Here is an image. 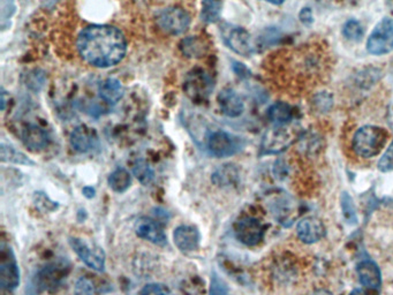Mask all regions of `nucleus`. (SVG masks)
<instances>
[{
	"mask_svg": "<svg viewBox=\"0 0 393 295\" xmlns=\"http://www.w3.org/2000/svg\"><path fill=\"white\" fill-rule=\"evenodd\" d=\"M76 46L81 58L97 68L116 66L127 53L124 34L116 27L107 25L89 26L83 29Z\"/></svg>",
	"mask_w": 393,
	"mask_h": 295,
	"instance_id": "obj_1",
	"label": "nucleus"
},
{
	"mask_svg": "<svg viewBox=\"0 0 393 295\" xmlns=\"http://www.w3.org/2000/svg\"><path fill=\"white\" fill-rule=\"evenodd\" d=\"M387 129L380 126L367 125L358 129L353 137V150L356 155L363 158H372L377 156L383 150L387 143Z\"/></svg>",
	"mask_w": 393,
	"mask_h": 295,
	"instance_id": "obj_2",
	"label": "nucleus"
},
{
	"mask_svg": "<svg viewBox=\"0 0 393 295\" xmlns=\"http://www.w3.org/2000/svg\"><path fill=\"white\" fill-rule=\"evenodd\" d=\"M214 79L203 68H194L183 81V91L190 101L197 104L207 102L214 91Z\"/></svg>",
	"mask_w": 393,
	"mask_h": 295,
	"instance_id": "obj_3",
	"label": "nucleus"
},
{
	"mask_svg": "<svg viewBox=\"0 0 393 295\" xmlns=\"http://www.w3.org/2000/svg\"><path fill=\"white\" fill-rule=\"evenodd\" d=\"M367 50L374 56H384L393 51V19L384 18L377 23L367 41Z\"/></svg>",
	"mask_w": 393,
	"mask_h": 295,
	"instance_id": "obj_4",
	"label": "nucleus"
},
{
	"mask_svg": "<svg viewBox=\"0 0 393 295\" xmlns=\"http://www.w3.org/2000/svg\"><path fill=\"white\" fill-rule=\"evenodd\" d=\"M221 39L225 44L242 57H250L254 53L252 36L245 28L239 26L224 23L221 27Z\"/></svg>",
	"mask_w": 393,
	"mask_h": 295,
	"instance_id": "obj_5",
	"label": "nucleus"
},
{
	"mask_svg": "<svg viewBox=\"0 0 393 295\" xmlns=\"http://www.w3.org/2000/svg\"><path fill=\"white\" fill-rule=\"evenodd\" d=\"M244 146V140L224 131H216L208 137V149L219 158L231 157L238 153Z\"/></svg>",
	"mask_w": 393,
	"mask_h": 295,
	"instance_id": "obj_6",
	"label": "nucleus"
},
{
	"mask_svg": "<svg viewBox=\"0 0 393 295\" xmlns=\"http://www.w3.org/2000/svg\"><path fill=\"white\" fill-rule=\"evenodd\" d=\"M0 285L6 291H14L20 285V269L10 246L5 243L0 248Z\"/></svg>",
	"mask_w": 393,
	"mask_h": 295,
	"instance_id": "obj_7",
	"label": "nucleus"
},
{
	"mask_svg": "<svg viewBox=\"0 0 393 295\" xmlns=\"http://www.w3.org/2000/svg\"><path fill=\"white\" fill-rule=\"evenodd\" d=\"M157 25L169 35H183L190 28V17L183 8H165L157 17Z\"/></svg>",
	"mask_w": 393,
	"mask_h": 295,
	"instance_id": "obj_8",
	"label": "nucleus"
},
{
	"mask_svg": "<svg viewBox=\"0 0 393 295\" xmlns=\"http://www.w3.org/2000/svg\"><path fill=\"white\" fill-rule=\"evenodd\" d=\"M68 242L83 263L98 272L105 270V254L102 248L95 245L91 246L81 238H69Z\"/></svg>",
	"mask_w": 393,
	"mask_h": 295,
	"instance_id": "obj_9",
	"label": "nucleus"
},
{
	"mask_svg": "<svg viewBox=\"0 0 393 295\" xmlns=\"http://www.w3.org/2000/svg\"><path fill=\"white\" fill-rule=\"evenodd\" d=\"M235 233L237 239L246 246H257L264 238L266 226L254 217H244L235 224Z\"/></svg>",
	"mask_w": 393,
	"mask_h": 295,
	"instance_id": "obj_10",
	"label": "nucleus"
},
{
	"mask_svg": "<svg viewBox=\"0 0 393 295\" xmlns=\"http://www.w3.org/2000/svg\"><path fill=\"white\" fill-rule=\"evenodd\" d=\"M293 141V134L286 126H276L266 132L262 141V153H280Z\"/></svg>",
	"mask_w": 393,
	"mask_h": 295,
	"instance_id": "obj_11",
	"label": "nucleus"
},
{
	"mask_svg": "<svg viewBox=\"0 0 393 295\" xmlns=\"http://www.w3.org/2000/svg\"><path fill=\"white\" fill-rule=\"evenodd\" d=\"M71 146L80 153H91L100 146V140L95 129L89 126H77L71 134Z\"/></svg>",
	"mask_w": 393,
	"mask_h": 295,
	"instance_id": "obj_12",
	"label": "nucleus"
},
{
	"mask_svg": "<svg viewBox=\"0 0 393 295\" xmlns=\"http://www.w3.org/2000/svg\"><path fill=\"white\" fill-rule=\"evenodd\" d=\"M135 233L138 238L147 240L149 242L157 245V246H165L167 243V238L163 231L162 226L152 218L142 217L135 224Z\"/></svg>",
	"mask_w": 393,
	"mask_h": 295,
	"instance_id": "obj_13",
	"label": "nucleus"
},
{
	"mask_svg": "<svg viewBox=\"0 0 393 295\" xmlns=\"http://www.w3.org/2000/svg\"><path fill=\"white\" fill-rule=\"evenodd\" d=\"M298 238L302 242L311 245L325 238L327 229L321 219L318 217H306L301 219L297 226Z\"/></svg>",
	"mask_w": 393,
	"mask_h": 295,
	"instance_id": "obj_14",
	"label": "nucleus"
},
{
	"mask_svg": "<svg viewBox=\"0 0 393 295\" xmlns=\"http://www.w3.org/2000/svg\"><path fill=\"white\" fill-rule=\"evenodd\" d=\"M173 240L178 249L190 253L200 247L201 233L195 226H178L173 233Z\"/></svg>",
	"mask_w": 393,
	"mask_h": 295,
	"instance_id": "obj_15",
	"label": "nucleus"
},
{
	"mask_svg": "<svg viewBox=\"0 0 393 295\" xmlns=\"http://www.w3.org/2000/svg\"><path fill=\"white\" fill-rule=\"evenodd\" d=\"M218 104L226 117L238 118L245 111V103L240 95L231 88H226L218 94Z\"/></svg>",
	"mask_w": 393,
	"mask_h": 295,
	"instance_id": "obj_16",
	"label": "nucleus"
},
{
	"mask_svg": "<svg viewBox=\"0 0 393 295\" xmlns=\"http://www.w3.org/2000/svg\"><path fill=\"white\" fill-rule=\"evenodd\" d=\"M356 272L359 276L360 283L372 291L380 292L382 287V276L380 267L373 260H363L358 264Z\"/></svg>",
	"mask_w": 393,
	"mask_h": 295,
	"instance_id": "obj_17",
	"label": "nucleus"
},
{
	"mask_svg": "<svg viewBox=\"0 0 393 295\" xmlns=\"http://www.w3.org/2000/svg\"><path fill=\"white\" fill-rule=\"evenodd\" d=\"M24 146L31 151H41L48 146L50 137L46 131L37 125H28L22 131Z\"/></svg>",
	"mask_w": 393,
	"mask_h": 295,
	"instance_id": "obj_18",
	"label": "nucleus"
},
{
	"mask_svg": "<svg viewBox=\"0 0 393 295\" xmlns=\"http://www.w3.org/2000/svg\"><path fill=\"white\" fill-rule=\"evenodd\" d=\"M124 86L117 79H107L100 86V96L107 104L116 105L124 97Z\"/></svg>",
	"mask_w": 393,
	"mask_h": 295,
	"instance_id": "obj_19",
	"label": "nucleus"
},
{
	"mask_svg": "<svg viewBox=\"0 0 393 295\" xmlns=\"http://www.w3.org/2000/svg\"><path fill=\"white\" fill-rule=\"evenodd\" d=\"M268 118L275 126H286L293 118V108L290 104L278 102L270 106L268 110Z\"/></svg>",
	"mask_w": 393,
	"mask_h": 295,
	"instance_id": "obj_20",
	"label": "nucleus"
},
{
	"mask_svg": "<svg viewBox=\"0 0 393 295\" xmlns=\"http://www.w3.org/2000/svg\"><path fill=\"white\" fill-rule=\"evenodd\" d=\"M180 50L188 58H201L207 53L208 46L203 39L190 36L180 43Z\"/></svg>",
	"mask_w": 393,
	"mask_h": 295,
	"instance_id": "obj_21",
	"label": "nucleus"
},
{
	"mask_svg": "<svg viewBox=\"0 0 393 295\" xmlns=\"http://www.w3.org/2000/svg\"><path fill=\"white\" fill-rule=\"evenodd\" d=\"M223 0H202L201 20L205 23H214L221 18Z\"/></svg>",
	"mask_w": 393,
	"mask_h": 295,
	"instance_id": "obj_22",
	"label": "nucleus"
},
{
	"mask_svg": "<svg viewBox=\"0 0 393 295\" xmlns=\"http://www.w3.org/2000/svg\"><path fill=\"white\" fill-rule=\"evenodd\" d=\"M131 174L122 167L114 170L109 177V186L116 193H124V191H127L128 188L131 187Z\"/></svg>",
	"mask_w": 393,
	"mask_h": 295,
	"instance_id": "obj_23",
	"label": "nucleus"
},
{
	"mask_svg": "<svg viewBox=\"0 0 393 295\" xmlns=\"http://www.w3.org/2000/svg\"><path fill=\"white\" fill-rule=\"evenodd\" d=\"M0 158L3 163L19 164V165H35L34 162L28 158L24 153L15 149L13 146L1 144Z\"/></svg>",
	"mask_w": 393,
	"mask_h": 295,
	"instance_id": "obj_24",
	"label": "nucleus"
},
{
	"mask_svg": "<svg viewBox=\"0 0 393 295\" xmlns=\"http://www.w3.org/2000/svg\"><path fill=\"white\" fill-rule=\"evenodd\" d=\"M62 267L52 265V267H46L39 274V280H41L42 286L45 288L55 287L58 285L59 280L64 278V274L62 272Z\"/></svg>",
	"mask_w": 393,
	"mask_h": 295,
	"instance_id": "obj_25",
	"label": "nucleus"
},
{
	"mask_svg": "<svg viewBox=\"0 0 393 295\" xmlns=\"http://www.w3.org/2000/svg\"><path fill=\"white\" fill-rule=\"evenodd\" d=\"M133 174L145 186L150 184L155 178V172L152 170V166L143 160H138L135 162L134 165H133Z\"/></svg>",
	"mask_w": 393,
	"mask_h": 295,
	"instance_id": "obj_26",
	"label": "nucleus"
},
{
	"mask_svg": "<svg viewBox=\"0 0 393 295\" xmlns=\"http://www.w3.org/2000/svg\"><path fill=\"white\" fill-rule=\"evenodd\" d=\"M340 204H342V216H344L345 222H347L349 225H356L358 222L356 204L349 193H342L340 196Z\"/></svg>",
	"mask_w": 393,
	"mask_h": 295,
	"instance_id": "obj_27",
	"label": "nucleus"
},
{
	"mask_svg": "<svg viewBox=\"0 0 393 295\" xmlns=\"http://www.w3.org/2000/svg\"><path fill=\"white\" fill-rule=\"evenodd\" d=\"M342 35L345 36L346 39L352 42H361L365 36V29L358 20L351 19L342 27Z\"/></svg>",
	"mask_w": 393,
	"mask_h": 295,
	"instance_id": "obj_28",
	"label": "nucleus"
},
{
	"mask_svg": "<svg viewBox=\"0 0 393 295\" xmlns=\"http://www.w3.org/2000/svg\"><path fill=\"white\" fill-rule=\"evenodd\" d=\"M96 286L88 277L80 278L74 288V295H95Z\"/></svg>",
	"mask_w": 393,
	"mask_h": 295,
	"instance_id": "obj_29",
	"label": "nucleus"
},
{
	"mask_svg": "<svg viewBox=\"0 0 393 295\" xmlns=\"http://www.w3.org/2000/svg\"><path fill=\"white\" fill-rule=\"evenodd\" d=\"M313 102H314L316 108L322 112H328L333 104L331 95L328 94L327 91H322L320 94L316 95Z\"/></svg>",
	"mask_w": 393,
	"mask_h": 295,
	"instance_id": "obj_30",
	"label": "nucleus"
},
{
	"mask_svg": "<svg viewBox=\"0 0 393 295\" xmlns=\"http://www.w3.org/2000/svg\"><path fill=\"white\" fill-rule=\"evenodd\" d=\"M210 295H228V285L217 274L211 277Z\"/></svg>",
	"mask_w": 393,
	"mask_h": 295,
	"instance_id": "obj_31",
	"label": "nucleus"
},
{
	"mask_svg": "<svg viewBox=\"0 0 393 295\" xmlns=\"http://www.w3.org/2000/svg\"><path fill=\"white\" fill-rule=\"evenodd\" d=\"M377 166H378V170L382 171V172L393 171V141L390 146L387 148V151L383 153V156L381 157Z\"/></svg>",
	"mask_w": 393,
	"mask_h": 295,
	"instance_id": "obj_32",
	"label": "nucleus"
},
{
	"mask_svg": "<svg viewBox=\"0 0 393 295\" xmlns=\"http://www.w3.org/2000/svg\"><path fill=\"white\" fill-rule=\"evenodd\" d=\"M141 295H169V291L163 285L148 284L142 288Z\"/></svg>",
	"mask_w": 393,
	"mask_h": 295,
	"instance_id": "obj_33",
	"label": "nucleus"
},
{
	"mask_svg": "<svg viewBox=\"0 0 393 295\" xmlns=\"http://www.w3.org/2000/svg\"><path fill=\"white\" fill-rule=\"evenodd\" d=\"M299 19H300V21L302 22L304 26H311V23L314 22V15H313L311 8H302L300 13H299Z\"/></svg>",
	"mask_w": 393,
	"mask_h": 295,
	"instance_id": "obj_34",
	"label": "nucleus"
},
{
	"mask_svg": "<svg viewBox=\"0 0 393 295\" xmlns=\"http://www.w3.org/2000/svg\"><path fill=\"white\" fill-rule=\"evenodd\" d=\"M233 70H235V73L238 74L239 77H250V72H249L247 67L244 66L242 64L235 63V66H233Z\"/></svg>",
	"mask_w": 393,
	"mask_h": 295,
	"instance_id": "obj_35",
	"label": "nucleus"
},
{
	"mask_svg": "<svg viewBox=\"0 0 393 295\" xmlns=\"http://www.w3.org/2000/svg\"><path fill=\"white\" fill-rule=\"evenodd\" d=\"M83 195L88 198H93L95 196V189L93 187L83 188Z\"/></svg>",
	"mask_w": 393,
	"mask_h": 295,
	"instance_id": "obj_36",
	"label": "nucleus"
},
{
	"mask_svg": "<svg viewBox=\"0 0 393 295\" xmlns=\"http://www.w3.org/2000/svg\"><path fill=\"white\" fill-rule=\"evenodd\" d=\"M311 295H333L331 292L328 291V289H316V291L313 292Z\"/></svg>",
	"mask_w": 393,
	"mask_h": 295,
	"instance_id": "obj_37",
	"label": "nucleus"
},
{
	"mask_svg": "<svg viewBox=\"0 0 393 295\" xmlns=\"http://www.w3.org/2000/svg\"><path fill=\"white\" fill-rule=\"evenodd\" d=\"M266 3H270V4L277 5V6H280V5H283L286 0H264Z\"/></svg>",
	"mask_w": 393,
	"mask_h": 295,
	"instance_id": "obj_38",
	"label": "nucleus"
},
{
	"mask_svg": "<svg viewBox=\"0 0 393 295\" xmlns=\"http://www.w3.org/2000/svg\"><path fill=\"white\" fill-rule=\"evenodd\" d=\"M349 295H367V293L363 291V289H361V288H356V289H353V291L351 292V294Z\"/></svg>",
	"mask_w": 393,
	"mask_h": 295,
	"instance_id": "obj_39",
	"label": "nucleus"
}]
</instances>
